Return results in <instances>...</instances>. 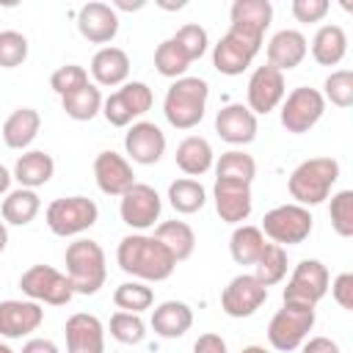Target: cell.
Wrapping results in <instances>:
<instances>
[{"mask_svg": "<svg viewBox=\"0 0 353 353\" xmlns=\"http://www.w3.org/2000/svg\"><path fill=\"white\" fill-rule=\"evenodd\" d=\"M116 262L127 276L138 281H165L176 268V259L154 234L121 237L116 248Z\"/></svg>", "mask_w": 353, "mask_h": 353, "instance_id": "6da1fadb", "label": "cell"}, {"mask_svg": "<svg viewBox=\"0 0 353 353\" xmlns=\"http://www.w3.org/2000/svg\"><path fill=\"white\" fill-rule=\"evenodd\" d=\"M63 262H66V279L77 295H97L105 287L108 262H105V251L97 240L80 237V240L69 243Z\"/></svg>", "mask_w": 353, "mask_h": 353, "instance_id": "7a4b0ae2", "label": "cell"}, {"mask_svg": "<svg viewBox=\"0 0 353 353\" xmlns=\"http://www.w3.org/2000/svg\"><path fill=\"white\" fill-rule=\"evenodd\" d=\"M339 179V163L334 157H309L287 179V190L301 207H314L323 204L331 196V188Z\"/></svg>", "mask_w": 353, "mask_h": 353, "instance_id": "3957f363", "label": "cell"}, {"mask_svg": "<svg viewBox=\"0 0 353 353\" xmlns=\"http://www.w3.org/2000/svg\"><path fill=\"white\" fill-rule=\"evenodd\" d=\"M210 85L201 77H179L168 85L163 99V116L174 130H193L207 110Z\"/></svg>", "mask_w": 353, "mask_h": 353, "instance_id": "277c9868", "label": "cell"}, {"mask_svg": "<svg viewBox=\"0 0 353 353\" xmlns=\"http://www.w3.org/2000/svg\"><path fill=\"white\" fill-rule=\"evenodd\" d=\"M314 306H298V303H284L273 317H270V325H268V342L273 350L279 353H290V350H298L309 331L314 328Z\"/></svg>", "mask_w": 353, "mask_h": 353, "instance_id": "5b68a950", "label": "cell"}, {"mask_svg": "<svg viewBox=\"0 0 353 353\" xmlns=\"http://www.w3.org/2000/svg\"><path fill=\"white\" fill-rule=\"evenodd\" d=\"M99 218V207L94 204V199L88 196H63L50 201L44 221L50 226L52 234L58 237H74L83 234L85 229H91Z\"/></svg>", "mask_w": 353, "mask_h": 353, "instance_id": "8992f818", "label": "cell"}, {"mask_svg": "<svg viewBox=\"0 0 353 353\" xmlns=\"http://www.w3.org/2000/svg\"><path fill=\"white\" fill-rule=\"evenodd\" d=\"M312 212L301 204H279L262 218V234L276 245H298L312 234Z\"/></svg>", "mask_w": 353, "mask_h": 353, "instance_id": "52a82bcc", "label": "cell"}, {"mask_svg": "<svg viewBox=\"0 0 353 353\" xmlns=\"http://www.w3.org/2000/svg\"><path fill=\"white\" fill-rule=\"evenodd\" d=\"M19 290L28 295V301L50 303V306H63L74 295L66 273L55 270L52 265H30L19 276Z\"/></svg>", "mask_w": 353, "mask_h": 353, "instance_id": "ba28073f", "label": "cell"}, {"mask_svg": "<svg viewBox=\"0 0 353 353\" xmlns=\"http://www.w3.org/2000/svg\"><path fill=\"white\" fill-rule=\"evenodd\" d=\"M328 268L320 259H301L281 292L284 303H298V306H317L325 292H328Z\"/></svg>", "mask_w": 353, "mask_h": 353, "instance_id": "9c48e42d", "label": "cell"}, {"mask_svg": "<svg viewBox=\"0 0 353 353\" xmlns=\"http://www.w3.org/2000/svg\"><path fill=\"white\" fill-rule=\"evenodd\" d=\"M259 50H262V39L229 28L226 36H221L218 44L212 47V66L221 74H229V77L243 74L254 63Z\"/></svg>", "mask_w": 353, "mask_h": 353, "instance_id": "30bf717a", "label": "cell"}, {"mask_svg": "<svg viewBox=\"0 0 353 353\" xmlns=\"http://www.w3.org/2000/svg\"><path fill=\"white\" fill-rule=\"evenodd\" d=\"M154 102V94L146 83L132 80L124 83L119 91H113L108 99H102V116L113 127H130L138 116H143Z\"/></svg>", "mask_w": 353, "mask_h": 353, "instance_id": "8fae6325", "label": "cell"}, {"mask_svg": "<svg viewBox=\"0 0 353 353\" xmlns=\"http://www.w3.org/2000/svg\"><path fill=\"white\" fill-rule=\"evenodd\" d=\"M325 113V99L317 88L301 85L281 99V127L292 135L309 132Z\"/></svg>", "mask_w": 353, "mask_h": 353, "instance_id": "7c38bea8", "label": "cell"}, {"mask_svg": "<svg viewBox=\"0 0 353 353\" xmlns=\"http://www.w3.org/2000/svg\"><path fill=\"white\" fill-rule=\"evenodd\" d=\"M268 301V287L256 281L254 273H240L234 276L223 292H221V309L229 317H251L262 303Z\"/></svg>", "mask_w": 353, "mask_h": 353, "instance_id": "4fadbf2b", "label": "cell"}, {"mask_svg": "<svg viewBox=\"0 0 353 353\" xmlns=\"http://www.w3.org/2000/svg\"><path fill=\"white\" fill-rule=\"evenodd\" d=\"M248 110L254 116H268L270 110H276L281 105V99L287 97V83H284V74L273 66H256L251 80H248Z\"/></svg>", "mask_w": 353, "mask_h": 353, "instance_id": "5bb4252c", "label": "cell"}, {"mask_svg": "<svg viewBox=\"0 0 353 353\" xmlns=\"http://www.w3.org/2000/svg\"><path fill=\"white\" fill-rule=\"evenodd\" d=\"M160 210H163L160 193L152 185H143V182H135L121 196V204H119L121 221L130 229H141V232L149 229V226H154V221L160 218Z\"/></svg>", "mask_w": 353, "mask_h": 353, "instance_id": "9a60e30c", "label": "cell"}, {"mask_svg": "<svg viewBox=\"0 0 353 353\" xmlns=\"http://www.w3.org/2000/svg\"><path fill=\"white\" fill-rule=\"evenodd\" d=\"M94 179H97V188L105 193V196H124L132 185H135V174H132V165L124 154L113 152V149H105L97 154L94 160Z\"/></svg>", "mask_w": 353, "mask_h": 353, "instance_id": "2e32d148", "label": "cell"}, {"mask_svg": "<svg viewBox=\"0 0 353 353\" xmlns=\"http://www.w3.org/2000/svg\"><path fill=\"white\" fill-rule=\"evenodd\" d=\"M124 152L132 163L154 165L165 154V132L154 121H135L124 135Z\"/></svg>", "mask_w": 353, "mask_h": 353, "instance_id": "e0dca14e", "label": "cell"}, {"mask_svg": "<svg viewBox=\"0 0 353 353\" xmlns=\"http://www.w3.org/2000/svg\"><path fill=\"white\" fill-rule=\"evenodd\" d=\"M77 30L91 44H108L119 33V14L113 11V6L99 0L83 3L77 11Z\"/></svg>", "mask_w": 353, "mask_h": 353, "instance_id": "ac0fdd59", "label": "cell"}, {"mask_svg": "<svg viewBox=\"0 0 353 353\" xmlns=\"http://www.w3.org/2000/svg\"><path fill=\"white\" fill-rule=\"evenodd\" d=\"M212 199H215V210L221 215V221L240 226L254 207L251 199V185L248 182H234V179H215L212 188Z\"/></svg>", "mask_w": 353, "mask_h": 353, "instance_id": "d6986e66", "label": "cell"}, {"mask_svg": "<svg viewBox=\"0 0 353 353\" xmlns=\"http://www.w3.org/2000/svg\"><path fill=\"white\" fill-rule=\"evenodd\" d=\"M44 320V309L36 301H0V336L22 339L33 334Z\"/></svg>", "mask_w": 353, "mask_h": 353, "instance_id": "ffe728a7", "label": "cell"}, {"mask_svg": "<svg viewBox=\"0 0 353 353\" xmlns=\"http://www.w3.org/2000/svg\"><path fill=\"white\" fill-rule=\"evenodd\" d=\"M66 353H105V325L97 314L77 312L66 320Z\"/></svg>", "mask_w": 353, "mask_h": 353, "instance_id": "44dd1931", "label": "cell"}, {"mask_svg": "<svg viewBox=\"0 0 353 353\" xmlns=\"http://www.w3.org/2000/svg\"><path fill=\"white\" fill-rule=\"evenodd\" d=\"M256 130H259L256 127V116L240 102H232V105L221 108L218 116H215V132L232 146L251 143L256 138Z\"/></svg>", "mask_w": 353, "mask_h": 353, "instance_id": "7402d4cb", "label": "cell"}, {"mask_svg": "<svg viewBox=\"0 0 353 353\" xmlns=\"http://www.w3.org/2000/svg\"><path fill=\"white\" fill-rule=\"evenodd\" d=\"M309 52V44H306V36L301 30H292V28H284L279 33L270 36L268 41V66L279 69L281 74L295 69Z\"/></svg>", "mask_w": 353, "mask_h": 353, "instance_id": "603a6c76", "label": "cell"}, {"mask_svg": "<svg viewBox=\"0 0 353 353\" xmlns=\"http://www.w3.org/2000/svg\"><path fill=\"white\" fill-rule=\"evenodd\" d=\"M229 19H232L229 28L265 39V30L273 22V6L270 0H234L229 8Z\"/></svg>", "mask_w": 353, "mask_h": 353, "instance_id": "cb8c5ba5", "label": "cell"}, {"mask_svg": "<svg viewBox=\"0 0 353 353\" xmlns=\"http://www.w3.org/2000/svg\"><path fill=\"white\" fill-rule=\"evenodd\" d=\"M91 77L94 85H105V88L124 85L130 77V55L121 47H110V44L97 50L91 58Z\"/></svg>", "mask_w": 353, "mask_h": 353, "instance_id": "d4e9b609", "label": "cell"}, {"mask_svg": "<svg viewBox=\"0 0 353 353\" xmlns=\"http://www.w3.org/2000/svg\"><path fill=\"white\" fill-rule=\"evenodd\" d=\"M55 174V160L52 154L41 152V149H30V152H22L14 163V179L19 182V188H28V190H36L41 185H47Z\"/></svg>", "mask_w": 353, "mask_h": 353, "instance_id": "484cf974", "label": "cell"}, {"mask_svg": "<svg viewBox=\"0 0 353 353\" xmlns=\"http://www.w3.org/2000/svg\"><path fill=\"white\" fill-rule=\"evenodd\" d=\"M193 325V309L185 301H163L152 314V328L163 339H179Z\"/></svg>", "mask_w": 353, "mask_h": 353, "instance_id": "4316f807", "label": "cell"}, {"mask_svg": "<svg viewBox=\"0 0 353 353\" xmlns=\"http://www.w3.org/2000/svg\"><path fill=\"white\" fill-rule=\"evenodd\" d=\"M39 127H41V116L36 108H17L3 121V141L8 149H28L39 135Z\"/></svg>", "mask_w": 353, "mask_h": 353, "instance_id": "83f0119b", "label": "cell"}, {"mask_svg": "<svg viewBox=\"0 0 353 353\" xmlns=\"http://www.w3.org/2000/svg\"><path fill=\"white\" fill-rule=\"evenodd\" d=\"M174 160H176V165H179L182 174H188V176H201V174H207V171L212 168L215 154H212V146H210L207 138H201V135H188V138L176 146Z\"/></svg>", "mask_w": 353, "mask_h": 353, "instance_id": "f1b7e54d", "label": "cell"}, {"mask_svg": "<svg viewBox=\"0 0 353 353\" xmlns=\"http://www.w3.org/2000/svg\"><path fill=\"white\" fill-rule=\"evenodd\" d=\"M347 52V33L342 25H323L312 39V58L320 66H336Z\"/></svg>", "mask_w": 353, "mask_h": 353, "instance_id": "f546056e", "label": "cell"}, {"mask_svg": "<svg viewBox=\"0 0 353 353\" xmlns=\"http://www.w3.org/2000/svg\"><path fill=\"white\" fill-rule=\"evenodd\" d=\"M41 210V199L36 190H28V188H19V190H11L6 199H3V223H11V226H28Z\"/></svg>", "mask_w": 353, "mask_h": 353, "instance_id": "4dcf8cb0", "label": "cell"}, {"mask_svg": "<svg viewBox=\"0 0 353 353\" xmlns=\"http://www.w3.org/2000/svg\"><path fill=\"white\" fill-rule=\"evenodd\" d=\"M265 234L259 226H251V223H240L234 226L232 237H229V254L237 265H254L265 248Z\"/></svg>", "mask_w": 353, "mask_h": 353, "instance_id": "1f68e13d", "label": "cell"}, {"mask_svg": "<svg viewBox=\"0 0 353 353\" xmlns=\"http://www.w3.org/2000/svg\"><path fill=\"white\" fill-rule=\"evenodd\" d=\"M154 237L171 251L176 262H185L196 248V234L185 221H163L154 229Z\"/></svg>", "mask_w": 353, "mask_h": 353, "instance_id": "d6a6232c", "label": "cell"}, {"mask_svg": "<svg viewBox=\"0 0 353 353\" xmlns=\"http://www.w3.org/2000/svg\"><path fill=\"white\" fill-rule=\"evenodd\" d=\"M61 108L74 121H91L97 113H102V91L94 83H85L83 88L61 97Z\"/></svg>", "mask_w": 353, "mask_h": 353, "instance_id": "836d02e7", "label": "cell"}, {"mask_svg": "<svg viewBox=\"0 0 353 353\" xmlns=\"http://www.w3.org/2000/svg\"><path fill=\"white\" fill-rule=\"evenodd\" d=\"M207 201V190L199 179H190V176H182V179H174L168 185V204L179 212V215H193L204 207Z\"/></svg>", "mask_w": 353, "mask_h": 353, "instance_id": "e575fe53", "label": "cell"}, {"mask_svg": "<svg viewBox=\"0 0 353 353\" xmlns=\"http://www.w3.org/2000/svg\"><path fill=\"white\" fill-rule=\"evenodd\" d=\"M254 176H256V160L243 149H229L215 163V179H234V182L251 185Z\"/></svg>", "mask_w": 353, "mask_h": 353, "instance_id": "d590c367", "label": "cell"}, {"mask_svg": "<svg viewBox=\"0 0 353 353\" xmlns=\"http://www.w3.org/2000/svg\"><path fill=\"white\" fill-rule=\"evenodd\" d=\"M254 276L259 284L273 287L287 276V251L276 243H265L259 259L254 262Z\"/></svg>", "mask_w": 353, "mask_h": 353, "instance_id": "8d00e7d4", "label": "cell"}, {"mask_svg": "<svg viewBox=\"0 0 353 353\" xmlns=\"http://www.w3.org/2000/svg\"><path fill=\"white\" fill-rule=\"evenodd\" d=\"M113 303H116L119 312L141 314L154 303V292L143 281H124V284H119L113 290Z\"/></svg>", "mask_w": 353, "mask_h": 353, "instance_id": "74e56055", "label": "cell"}, {"mask_svg": "<svg viewBox=\"0 0 353 353\" xmlns=\"http://www.w3.org/2000/svg\"><path fill=\"white\" fill-rule=\"evenodd\" d=\"M188 66H190V58L179 50V44H176L174 39H165V41L157 44V50H154V69H157L163 77L179 80V77H185Z\"/></svg>", "mask_w": 353, "mask_h": 353, "instance_id": "f35d334b", "label": "cell"}, {"mask_svg": "<svg viewBox=\"0 0 353 353\" xmlns=\"http://www.w3.org/2000/svg\"><path fill=\"white\" fill-rule=\"evenodd\" d=\"M323 99L336 105V108H350L353 105V72L350 69H336L325 77L323 83Z\"/></svg>", "mask_w": 353, "mask_h": 353, "instance_id": "ab89813d", "label": "cell"}, {"mask_svg": "<svg viewBox=\"0 0 353 353\" xmlns=\"http://www.w3.org/2000/svg\"><path fill=\"white\" fill-rule=\"evenodd\" d=\"M108 328H110V336L121 345H138L146 336V325H143L141 314H132V312H116L110 317Z\"/></svg>", "mask_w": 353, "mask_h": 353, "instance_id": "60d3db41", "label": "cell"}, {"mask_svg": "<svg viewBox=\"0 0 353 353\" xmlns=\"http://www.w3.org/2000/svg\"><path fill=\"white\" fill-rule=\"evenodd\" d=\"M331 226L339 237H353V190H339L331 196Z\"/></svg>", "mask_w": 353, "mask_h": 353, "instance_id": "b9f144b4", "label": "cell"}, {"mask_svg": "<svg viewBox=\"0 0 353 353\" xmlns=\"http://www.w3.org/2000/svg\"><path fill=\"white\" fill-rule=\"evenodd\" d=\"M176 44H179V50L190 58V63L193 61H199L204 52H207V44H210V39H207V30L201 28V25H196V22H188V25H182L174 36H171Z\"/></svg>", "mask_w": 353, "mask_h": 353, "instance_id": "7bdbcfd3", "label": "cell"}, {"mask_svg": "<svg viewBox=\"0 0 353 353\" xmlns=\"http://www.w3.org/2000/svg\"><path fill=\"white\" fill-rule=\"evenodd\" d=\"M28 58V39L19 30H0V66L17 69Z\"/></svg>", "mask_w": 353, "mask_h": 353, "instance_id": "ee69618b", "label": "cell"}, {"mask_svg": "<svg viewBox=\"0 0 353 353\" xmlns=\"http://www.w3.org/2000/svg\"><path fill=\"white\" fill-rule=\"evenodd\" d=\"M88 83V72L77 63H66V66H58L52 74H50V88L58 94V97H66L77 88H83Z\"/></svg>", "mask_w": 353, "mask_h": 353, "instance_id": "f6af8a7d", "label": "cell"}, {"mask_svg": "<svg viewBox=\"0 0 353 353\" xmlns=\"http://www.w3.org/2000/svg\"><path fill=\"white\" fill-rule=\"evenodd\" d=\"M331 3L328 0H292L290 11L298 22H320L328 14Z\"/></svg>", "mask_w": 353, "mask_h": 353, "instance_id": "bcb514c9", "label": "cell"}, {"mask_svg": "<svg viewBox=\"0 0 353 353\" xmlns=\"http://www.w3.org/2000/svg\"><path fill=\"white\" fill-rule=\"evenodd\" d=\"M331 295L345 312H353V273H339L331 284Z\"/></svg>", "mask_w": 353, "mask_h": 353, "instance_id": "7dc6e473", "label": "cell"}, {"mask_svg": "<svg viewBox=\"0 0 353 353\" xmlns=\"http://www.w3.org/2000/svg\"><path fill=\"white\" fill-rule=\"evenodd\" d=\"M193 353H226V342H223V336H221V334L207 331V334H201V336L196 339Z\"/></svg>", "mask_w": 353, "mask_h": 353, "instance_id": "c3c4849f", "label": "cell"}, {"mask_svg": "<svg viewBox=\"0 0 353 353\" xmlns=\"http://www.w3.org/2000/svg\"><path fill=\"white\" fill-rule=\"evenodd\" d=\"M301 353H342V350H339V345H336L334 339H328V336H312V339H306V342L301 345Z\"/></svg>", "mask_w": 353, "mask_h": 353, "instance_id": "681fc988", "label": "cell"}, {"mask_svg": "<svg viewBox=\"0 0 353 353\" xmlns=\"http://www.w3.org/2000/svg\"><path fill=\"white\" fill-rule=\"evenodd\" d=\"M22 353H61V350H58V345H55V342L36 336V339H28V342L22 345Z\"/></svg>", "mask_w": 353, "mask_h": 353, "instance_id": "f907efd6", "label": "cell"}, {"mask_svg": "<svg viewBox=\"0 0 353 353\" xmlns=\"http://www.w3.org/2000/svg\"><path fill=\"white\" fill-rule=\"evenodd\" d=\"M146 3L143 0H135V3H130V0H113V11L116 8H124V11H138V8H143Z\"/></svg>", "mask_w": 353, "mask_h": 353, "instance_id": "816d5d0a", "label": "cell"}, {"mask_svg": "<svg viewBox=\"0 0 353 353\" xmlns=\"http://www.w3.org/2000/svg\"><path fill=\"white\" fill-rule=\"evenodd\" d=\"M11 171L6 168V165H0V193H8V188H11Z\"/></svg>", "mask_w": 353, "mask_h": 353, "instance_id": "f5cc1de1", "label": "cell"}, {"mask_svg": "<svg viewBox=\"0 0 353 353\" xmlns=\"http://www.w3.org/2000/svg\"><path fill=\"white\" fill-rule=\"evenodd\" d=\"M6 245H8V229H6V223L0 221V254L6 251Z\"/></svg>", "mask_w": 353, "mask_h": 353, "instance_id": "db71d44e", "label": "cell"}, {"mask_svg": "<svg viewBox=\"0 0 353 353\" xmlns=\"http://www.w3.org/2000/svg\"><path fill=\"white\" fill-rule=\"evenodd\" d=\"M240 353H270V350H265L262 345H245Z\"/></svg>", "mask_w": 353, "mask_h": 353, "instance_id": "11a10c76", "label": "cell"}, {"mask_svg": "<svg viewBox=\"0 0 353 353\" xmlns=\"http://www.w3.org/2000/svg\"><path fill=\"white\" fill-rule=\"evenodd\" d=\"M0 353H14V350H11L8 345H3V342H0Z\"/></svg>", "mask_w": 353, "mask_h": 353, "instance_id": "9f6ffc18", "label": "cell"}]
</instances>
